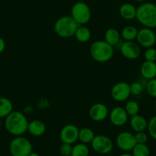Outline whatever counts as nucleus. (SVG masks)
Returning <instances> with one entry per match:
<instances>
[{"instance_id":"nucleus-11","label":"nucleus","mask_w":156,"mask_h":156,"mask_svg":"<svg viewBox=\"0 0 156 156\" xmlns=\"http://www.w3.org/2000/svg\"><path fill=\"white\" fill-rule=\"evenodd\" d=\"M79 129L73 124H67L61 129L60 138L62 143L73 144L78 140Z\"/></svg>"},{"instance_id":"nucleus-10","label":"nucleus","mask_w":156,"mask_h":156,"mask_svg":"<svg viewBox=\"0 0 156 156\" xmlns=\"http://www.w3.org/2000/svg\"><path fill=\"white\" fill-rule=\"evenodd\" d=\"M110 93L112 98L116 101H125L131 94L130 86L127 82H119L113 85Z\"/></svg>"},{"instance_id":"nucleus-18","label":"nucleus","mask_w":156,"mask_h":156,"mask_svg":"<svg viewBox=\"0 0 156 156\" xmlns=\"http://www.w3.org/2000/svg\"><path fill=\"white\" fill-rule=\"evenodd\" d=\"M136 9L137 8L132 3L125 2L121 5L119 7V12L120 16L125 20H132L136 18Z\"/></svg>"},{"instance_id":"nucleus-29","label":"nucleus","mask_w":156,"mask_h":156,"mask_svg":"<svg viewBox=\"0 0 156 156\" xmlns=\"http://www.w3.org/2000/svg\"><path fill=\"white\" fill-rule=\"evenodd\" d=\"M130 92L133 95H139L142 93L144 90V86L140 82H133L129 85Z\"/></svg>"},{"instance_id":"nucleus-33","label":"nucleus","mask_w":156,"mask_h":156,"mask_svg":"<svg viewBox=\"0 0 156 156\" xmlns=\"http://www.w3.org/2000/svg\"><path fill=\"white\" fill-rule=\"evenodd\" d=\"M6 49V42L2 37H0V53H2Z\"/></svg>"},{"instance_id":"nucleus-12","label":"nucleus","mask_w":156,"mask_h":156,"mask_svg":"<svg viewBox=\"0 0 156 156\" xmlns=\"http://www.w3.org/2000/svg\"><path fill=\"white\" fill-rule=\"evenodd\" d=\"M122 56L128 59H136L141 54L140 46L134 41H126L122 43L120 47Z\"/></svg>"},{"instance_id":"nucleus-7","label":"nucleus","mask_w":156,"mask_h":156,"mask_svg":"<svg viewBox=\"0 0 156 156\" xmlns=\"http://www.w3.org/2000/svg\"><path fill=\"white\" fill-rule=\"evenodd\" d=\"M91 146L96 153L106 155L113 150V143L111 139L106 136L96 135L91 142Z\"/></svg>"},{"instance_id":"nucleus-23","label":"nucleus","mask_w":156,"mask_h":156,"mask_svg":"<svg viewBox=\"0 0 156 156\" xmlns=\"http://www.w3.org/2000/svg\"><path fill=\"white\" fill-rule=\"evenodd\" d=\"M95 137L94 132L90 128L84 127L82 129H79V136H78V140L84 144H88L91 143L93 138Z\"/></svg>"},{"instance_id":"nucleus-31","label":"nucleus","mask_w":156,"mask_h":156,"mask_svg":"<svg viewBox=\"0 0 156 156\" xmlns=\"http://www.w3.org/2000/svg\"><path fill=\"white\" fill-rule=\"evenodd\" d=\"M135 139H136V143L146 144V143L148 142V136L145 132H138L135 134Z\"/></svg>"},{"instance_id":"nucleus-25","label":"nucleus","mask_w":156,"mask_h":156,"mask_svg":"<svg viewBox=\"0 0 156 156\" xmlns=\"http://www.w3.org/2000/svg\"><path fill=\"white\" fill-rule=\"evenodd\" d=\"M132 155L133 156H149L150 149L146 144H137L132 150Z\"/></svg>"},{"instance_id":"nucleus-22","label":"nucleus","mask_w":156,"mask_h":156,"mask_svg":"<svg viewBox=\"0 0 156 156\" xmlns=\"http://www.w3.org/2000/svg\"><path fill=\"white\" fill-rule=\"evenodd\" d=\"M138 31L139 30L134 26L127 25L122 28V31H121V36L125 41H132L134 40H136Z\"/></svg>"},{"instance_id":"nucleus-27","label":"nucleus","mask_w":156,"mask_h":156,"mask_svg":"<svg viewBox=\"0 0 156 156\" xmlns=\"http://www.w3.org/2000/svg\"><path fill=\"white\" fill-rule=\"evenodd\" d=\"M148 132L150 136L156 140V115L153 116L148 121Z\"/></svg>"},{"instance_id":"nucleus-35","label":"nucleus","mask_w":156,"mask_h":156,"mask_svg":"<svg viewBox=\"0 0 156 156\" xmlns=\"http://www.w3.org/2000/svg\"><path fill=\"white\" fill-rule=\"evenodd\" d=\"M28 156H41V155H40L39 154L36 153V152H32V153L29 154V155H28Z\"/></svg>"},{"instance_id":"nucleus-38","label":"nucleus","mask_w":156,"mask_h":156,"mask_svg":"<svg viewBox=\"0 0 156 156\" xmlns=\"http://www.w3.org/2000/svg\"><path fill=\"white\" fill-rule=\"evenodd\" d=\"M154 108H155V111H156V101L155 102H154Z\"/></svg>"},{"instance_id":"nucleus-15","label":"nucleus","mask_w":156,"mask_h":156,"mask_svg":"<svg viewBox=\"0 0 156 156\" xmlns=\"http://www.w3.org/2000/svg\"><path fill=\"white\" fill-rule=\"evenodd\" d=\"M140 73L142 78L146 80L156 78V62L145 60L142 62L140 67Z\"/></svg>"},{"instance_id":"nucleus-16","label":"nucleus","mask_w":156,"mask_h":156,"mask_svg":"<svg viewBox=\"0 0 156 156\" xmlns=\"http://www.w3.org/2000/svg\"><path fill=\"white\" fill-rule=\"evenodd\" d=\"M129 124L132 129L136 133L145 132L148 128V120L138 114L132 116L129 120Z\"/></svg>"},{"instance_id":"nucleus-8","label":"nucleus","mask_w":156,"mask_h":156,"mask_svg":"<svg viewBox=\"0 0 156 156\" xmlns=\"http://www.w3.org/2000/svg\"><path fill=\"white\" fill-rule=\"evenodd\" d=\"M136 41L140 47L148 48L156 44V34L149 27H144L138 31Z\"/></svg>"},{"instance_id":"nucleus-36","label":"nucleus","mask_w":156,"mask_h":156,"mask_svg":"<svg viewBox=\"0 0 156 156\" xmlns=\"http://www.w3.org/2000/svg\"><path fill=\"white\" fill-rule=\"evenodd\" d=\"M119 156H133L132 154H129V153H123V154H121Z\"/></svg>"},{"instance_id":"nucleus-20","label":"nucleus","mask_w":156,"mask_h":156,"mask_svg":"<svg viewBox=\"0 0 156 156\" xmlns=\"http://www.w3.org/2000/svg\"><path fill=\"white\" fill-rule=\"evenodd\" d=\"M121 34H119V30L116 28H109L106 30L105 33V41H106L111 46H116L120 41Z\"/></svg>"},{"instance_id":"nucleus-34","label":"nucleus","mask_w":156,"mask_h":156,"mask_svg":"<svg viewBox=\"0 0 156 156\" xmlns=\"http://www.w3.org/2000/svg\"><path fill=\"white\" fill-rule=\"evenodd\" d=\"M33 111V108L32 106H27L24 108V114H28V113H31Z\"/></svg>"},{"instance_id":"nucleus-30","label":"nucleus","mask_w":156,"mask_h":156,"mask_svg":"<svg viewBox=\"0 0 156 156\" xmlns=\"http://www.w3.org/2000/svg\"><path fill=\"white\" fill-rule=\"evenodd\" d=\"M144 57L146 61L156 62V49L153 47L146 48L144 53Z\"/></svg>"},{"instance_id":"nucleus-40","label":"nucleus","mask_w":156,"mask_h":156,"mask_svg":"<svg viewBox=\"0 0 156 156\" xmlns=\"http://www.w3.org/2000/svg\"><path fill=\"white\" fill-rule=\"evenodd\" d=\"M66 156H72L71 155H66Z\"/></svg>"},{"instance_id":"nucleus-13","label":"nucleus","mask_w":156,"mask_h":156,"mask_svg":"<svg viewBox=\"0 0 156 156\" xmlns=\"http://www.w3.org/2000/svg\"><path fill=\"white\" fill-rule=\"evenodd\" d=\"M109 116L110 122L115 126H123L127 123L128 119V115L125 108L120 106L113 108L109 114Z\"/></svg>"},{"instance_id":"nucleus-6","label":"nucleus","mask_w":156,"mask_h":156,"mask_svg":"<svg viewBox=\"0 0 156 156\" xmlns=\"http://www.w3.org/2000/svg\"><path fill=\"white\" fill-rule=\"evenodd\" d=\"M71 17L79 25H85L91 18V10L84 2H76L71 8Z\"/></svg>"},{"instance_id":"nucleus-1","label":"nucleus","mask_w":156,"mask_h":156,"mask_svg":"<svg viewBox=\"0 0 156 156\" xmlns=\"http://www.w3.org/2000/svg\"><path fill=\"white\" fill-rule=\"evenodd\" d=\"M28 123V120L24 113L12 111L6 117L5 127L9 134L18 136H22L27 132Z\"/></svg>"},{"instance_id":"nucleus-3","label":"nucleus","mask_w":156,"mask_h":156,"mask_svg":"<svg viewBox=\"0 0 156 156\" xmlns=\"http://www.w3.org/2000/svg\"><path fill=\"white\" fill-rule=\"evenodd\" d=\"M90 53L92 58L98 62L110 61L114 54L113 46L105 41H96L91 44Z\"/></svg>"},{"instance_id":"nucleus-24","label":"nucleus","mask_w":156,"mask_h":156,"mask_svg":"<svg viewBox=\"0 0 156 156\" xmlns=\"http://www.w3.org/2000/svg\"><path fill=\"white\" fill-rule=\"evenodd\" d=\"M90 150L87 146L84 143H78L73 146L72 149V156H89Z\"/></svg>"},{"instance_id":"nucleus-5","label":"nucleus","mask_w":156,"mask_h":156,"mask_svg":"<svg viewBox=\"0 0 156 156\" xmlns=\"http://www.w3.org/2000/svg\"><path fill=\"white\" fill-rule=\"evenodd\" d=\"M31 142L22 136H15L9 144V152L12 156H28L32 152Z\"/></svg>"},{"instance_id":"nucleus-32","label":"nucleus","mask_w":156,"mask_h":156,"mask_svg":"<svg viewBox=\"0 0 156 156\" xmlns=\"http://www.w3.org/2000/svg\"><path fill=\"white\" fill-rule=\"evenodd\" d=\"M72 149H73V146L71 144L63 143V144L60 147V153L62 156L71 155Z\"/></svg>"},{"instance_id":"nucleus-17","label":"nucleus","mask_w":156,"mask_h":156,"mask_svg":"<svg viewBox=\"0 0 156 156\" xmlns=\"http://www.w3.org/2000/svg\"><path fill=\"white\" fill-rule=\"evenodd\" d=\"M28 131L34 136H41L46 131V126L43 121L40 120H33L28 123Z\"/></svg>"},{"instance_id":"nucleus-9","label":"nucleus","mask_w":156,"mask_h":156,"mask_svg":"<svg viewBox=\"0 0 156 156\" xmlns=\"http://www.w3.org/2000/svg\"><path fill=\"white\" fill-rule=\"evenodd\" d=\"M116 143L117 147L124 152L132 151L134 146L137 144L135 139V134L127 131L120 133L117 136Z\"/></svg>"},{"instance_id":"nucleus-2","label":"nucleus","mask_w":156,"mask_h":156,"mask_svg":"<svg viewBox=\"0 0 156 156\" xmlns=\"http://www.w3.org/2000/svg\"><path fill=\"white\" fill-rule=\"evenodd\" d=\"M136 18L144 27L155 28L156 5L151 2H142L136 9Z\"/></svg>"},{"instance_id":"nucleus-21","label":"nucleus","mask_w":156,"mask_h":156,"mask_svg":"<svg viewBox=\"0 0 156 156\" xmlns=\"http://www.w3.org/2000/svg\"><path fill=\"white\" fill-rule=\"evenodd\" d=\"M13 111V105L9 98H0V118L6 117Z\"/></svg>"},{"instance_id":"nucleus-26","label":"nucleus","mask_w":156,"mask_h":156,"mask_svg":"<svg viewBox=\"0 0 156 156\" xmlns=\"http://www.w3.org/2000/svg\"><path fill=\"white\" fill-rule=\"evenodd\" d=\"M124 108H125L128 115L130 116V117L139 114V110H140L139 103L136 102V101H127Z\"/></svg>"},{"instance_id":"nucleus-14","label":"nucleus","mask_w":156,"mask_h":156,"mask_svg":"<svg viewBox=\"0 0 156 156\" xmlns=\"http://www.w3.org/2000/svg\"><path fill=\"white\" fill-rule=\"evenodd\" d=\"M89 115L93 120L101 122L106 119L109 115L108 108L102 103H96L92 105L89 111Z\"/></svg>"},{"instance_id":"nucleus-19","label":"nucleus","mask_w":156,"mask_h":156,"mask_svg":"<svg viewBox=\"0 0 156 156\" xmlns=\"http://www.w3.org/2000/svg\"><path fill=\"white\" fill-rule=\"evenodd\" d=\"M74 37L80 43H87L91 38V32L85 25H79L75 32Z\"/></svg>"},{"instance_id":"nucleus-4","label":"nucleus","mask_w":156,"mask_h":156,"mask_svg":"<svg viewBox=\"0 0 156 156\" xmlns=\"http://www.w3.org/2000/svg\"><path fill=\"white\" fill-rule=\"evenodd\" d=\"M79 24L73 20L71 16H62L55 22L54 28L59 37L63 38H69L74 36V34Z\"/></svg>"},{"instance_id":"nucleus-37","label":"nucleus","mask_w":156,"mask_h":156,"mask_svg":"<svg viewBox=\"0 0 156 156\" xmlns=\"http://www.w3.org/2000/svg\"><path fill=\"white\" fill-rule=\"evenodd\" d=\"M134 1L137 2H145L146 0H134Z\"/></svg>"},{"instance_id":"nucleus-39","label":"nucleus","mask_w":156,"mask_h":156,"mask_svg":"<svg viewBox=\"0 0 156 156\" xmlns=\"http://www.w3.org/2000/svg\"><path fill=\"white\" fill-rule=\"evenodd\" d=\"M1 119V118H0ZM0 126H1V120H0Z\"/></svg>"},{"instance_id":"nucleus-28","label":"nucleus","mask_w":156,"mask_h":156,"mask_svg":"<svg viewBox=\"0 0 156 156\" xmlns=\"http://www.w3.org/2000/svg\"><path fill=\"white\" fill-rule=\"evenodd\" d=\"M147 93L151 98H156V78L148 80L145 86Z\"/></svg>"}]
</instances>
